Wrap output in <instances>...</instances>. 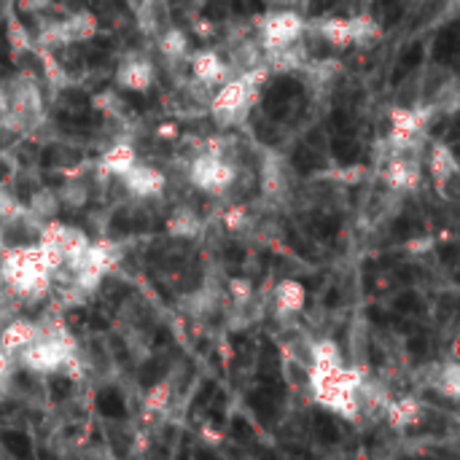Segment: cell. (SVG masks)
<instances>
[{
	"mask_svg": "<svg viewBox=\"0 0 460 460\" xmlns=\"http://www.w3.org/2000/svg\"><path fill=\"white\" fill-rule=\"evenodd\" d=\"M186 35L181 32V30H164L162 32V38H159V49H162V54L164 57H183L186 54Z\"/></svg>",
	"mask_w": 460,
	"mask_h": 460,
	"instance_id": "603a6c76",
	"label": "cell"
},
{
	"mask_svg": "<svg viewBox=\"0 0 460 460\" xmlns=\"http://www.w3.org/2000/svg\"><path fill=\"white\" fill-rule=\"evenodd\" d=\"M75 350H73V340L59 329V332H43L40 326H38V337L30 342V345H24L22 350H19V358H22V364L27 367V369H32V372H40V375H46V372H59L62 369V364L73 356Z\"/></svg>",
	"mask_w": 460,
	"mask_h": 460,
	"instance_id": "3957f363",
	"label": "cell"
},
{
	"mask_svg": "<svg viewBox=\"0 0 460 460\" xmlns=\"http://www.w3.org/2000/svg\"><path fill=\"white\" fill-rule=\"evenodd\" d=\"M437 385H439V391H442L447 399H453V402L458 399L460 396V367L456 364V361H450V364L442 369V375H439V383H437Z\"/></svg>",
	"mask_w": 460,
	"mask_h": 460,
	"instance_id": "cb8c5ba5",
	"label": "cell"
},
{
	"mask_svg": "<svg viewBox=\"0 0 460 460\" xmlns=\"http://www.w3.org/2000/svg\"><path fill=\"white\" fill-rule=\"evenodd\" d=\"M5 372H8V353L0 350V377H3Z\"/></svg>",
	"mask_w": 460,
	"mask_h": 460,
	"instance_id": "1f68e13d",
	"label": "cell"
},
{
	"mask_svg": "<svg viewBox=\"0 0 460 460\" xmlns=\"http://www.w3.org/2000/svg\"><path fill=\"white\" fill-rule=\"evenodd\" d=\"M38 221H51L54 216H57V210H59V194L57 191H51V189H40V191H35L32 194V199H30V208H27Z\"/></svg>",
	"mask_w": 460,
	"mask_h": 460,
	"instance_id": "ac0fdd59",
	"label": "cell"
},
{
	"mask_svg": "<svg viewBox=\"0 0 460 460\" xmlns=\"http://www.w3.org/2000/svg\"><path fill=\"white\" fill-rule=\"evenodd\" d=\"M350 30H353V43H369V40H377L380 38V24L361 13V16H353L350 19Z\"/></svg>",
	"mask_w": 460,
	"mask_h": 460,
	"instance_id": "44dd1931",
	"label": "cell"
},
{
	"mask_svg": "<svg viewBox=\"0 0 460 460\" xmlns=\"http://www.w3.org/2000/svg\"><path fill=\"white\" fill-rule=\"evenodd\" d=\"M245 224V208H232L226 213V229H240Z\"/></svg>",
	"mask_w": 460,
	"mask_h": 460,
	"instance_id": "f546056e",
	"label": "cell"
},
{
	"mask_svg": "<svg viewBox=\"0 0 460 460\" xmlns=\"http://www.w3.org/2000/svg\"><path fill=\"white\" fill-rule=\"evenodd\" d=\"M229 294H232L234 305H245V302L253 296V291H251V283H248V280H243V278H234V280H229Z\"/></svg>",
	"mask_w": 460,
	"mask_h": 460,
	"instance_id": "83f0119b",
	"label": "cell"
},
{
	"mask_svg": "<svg viewBox=\"0 0 460 460\" xmlns=\"http://www.w3.org/2000/svg\"><path fill=\"white\" fill-rule=\"evenodd\" d=\"M361 375L348 369L345 364H313L310 369V388L315 402L342 415L345 420H353L361 412Z\"/></svg>",
	"mask_w": 460,
	"mask_h": 460,
	"instance_id": "7a4b0ae2",
	"label": "cell"
},
{
	"mask_svg": "<svg viewBox=\"0 0 460 460\" xmlns=\"http://www.w3.org/2000/svg\"><path fill=\"white\" fill-rule=\"evenodd\" d=\"M189 178L197 189L202 191H210V194H224L234 178H237V170L234 164L224 162L221 154H202L191 162L189 167Z\"/></svg>",
	"mask_w": 460,
	"mask_h": 460,
	"instance_id": "277c9868",
	"label": "cell"
},
{
	"mask_svg": "<svg viewBox=\"0 0 460 460\" xmlns=\"http://www.w3.org/2000/svg\"><path fill=\"white\" fill-rule=\"evenodd\" d=\"M385 181L396 191H410L420 183V164L407 156H394L385 170Z\"/></svg>",
	"mask_w": 460,
	"mask_h": 460,
	"instance_id": "9c48e42d",
	"label": "cell"
},
{
	"mask_svg": "<svg viewBox=\"0 0 460 460\" xmlns=\"http://www.w3.org/2000/svg\"><path fill=\"white\" fill-rule=\"evenodd\" d=\"M385 415H388L391 426H396V429H410V426H415V423L423 418V407H420L418 399L404 396V399L391 402V404L385 407Z\"/></svg>",
	"mask_w": 460,
	"mask_h": 460,
	"instance_id": "9a60e30c",
	"label": "cell"
},
{
	"mask_svg": "<svg viewBox=\"0 0 460 460\" xmlns=\"http://www.w3.org/2000/svg\"><path fill=\"white\" fill-rule=\"evenodd\" d=\"M275 305L280 313H299L305 307V288L296 280H283L275 291Z\"/></svg>",
	"mask_w": 460,
	"mask_h": 460,
	"instance_id": "e0dca14e",
	"label": "cell"
},
{
	"mask_svg": "<svg viewBox=\"0 0 460 460\" xmlns=\"http://www.w3.org/2000/svg\"><path fill=\"white\" fill-rule=\"evenodd\" d=\"M199 216L189 208H181L172 213V218L167 221V232L175 234V237H194L199 232Z\"/></svg>",
	"mask_w": 460,
	"mask_h": 460,
	"instance_id": "d6986e66",
	"label": "cell"
},
{
	"mask_svg": "<svg viewBox=\"0 0 460 460\" xmlns=\"http://www.w3.org/2000/svg\"><path fill=\"white\" fill-rule=\"evenodd\" d=\"M191 73L202 84H221L224 75H226V65H224V59L216 51H199L191 59Z\"/></svg>",
	"mask_w": 460,
	"mask_h": 460,
	"instance_id": "5bb4252c",
	"label": "cell"
},
{
	"mask_svg": "<svg viewBox=\"0 0 460 460\" xmlns=\"http://www.w3.org/2000/svg\"><path fill=\"white\" fill-rule=\"evenodd\" d=\"M302 32H305V22L299 13L278 11V13H270L261 24V46H264V51L283 49V46L296 43L302 38Z\"/></svg>",
	"mask_w": 460,
	"mask_h": 460,
	"instance_id": "5b68a950",
	"label": "cell"
},
{
	"mask_svg": "<svg viewBox=\"0 0 460 460\" xmlns=\"http://www.w3.org/2000/svg\"><path fill=\"white\" fill-rule=\"evenodd\" d=\"M51 32H43V43H84L89 38H94L97 32V16L89 13V11H75L73 16L62 19V22H54L49 27Z\"/></svg>",
	"mask_w": 460,
	"mask_h": 460,
	"instance_id": "8992f818",
	"label": "cell"
},
{
	"mask_svg": "<svg viewBox=\"0 0 460 460\" xmlns=\"http://www.w3.org/2000/svg\"><path fill=\"white\" fill-rule=\"evenodd\" d=\"M310 361H313V364H345V361H342V353H340V345L332 342V340L315 342L313 350H310Z\"/></svg>",
	"mask_w": 460,
	"mask_h": 460,
	"instance_id": "7402d4cb",
	"label": "cell"
},
{
	"mask_svg": "<svg viewBox=\"0 0 460 460\" xmlns=\"http://www.w3.org/2000/svg\"><path fill=\"white\" fill-rule=\"evenodd\" d=\"M40 65H43L46 78H49V84H51V86H65V84L70 81V78H67V73L59 67L57 57L51 54V49H40Z\"/></svg>",
	"mask_w": 460,
	"mask_h": 460,
	"instance_id": "d4e9b609",
	"label": "cell"
},
{
	"mask_svg": "<svg viewBox=\"0 0 460 460\" xmlns=\"http://www.w3.org/2000/svg\"><path fill=\"white\" fill-rule=\"evenodd\" d=\"M170 399H172L170 383H159V385H154V388L148 391V396H146V410H148V412H164L167 404H170Z\"/></svg>",
	"mask_w": 460,
	"mask_h": 460,
	"instance_id": "484cf974",
	"label": "cell"
},
{
	"mask_svg": "<svg viewBox=\"0 0 460 460\" xmlns=\"http://www.w3.org/2000/svg\"><path fill=\"white\" fill-rule=\"evenodd\" d=\"M5 35H8V46H11V51H13V54H27V51H32L30 32L24 30V24H22L16 16H8Z\"/></svg>",
	"mask_w": 460,
	"mask_h": 460,
	"instance_id": "ffe728a7",
	"label": "cell"
},
{
	"mask_svg": "<svg viewBox=\"0 0 460 460\" xmlns=\"http://www.w3.org/2000/svg\"><path fill=\"white\" fill-rule=\"evenodd\" d=\"M51 0H22V5L24 8H32V11H38V8H46Z\"/></svg>",
	"mask_w": 460,
	"mask_h": 460,
	"instance_id": "4dcf8cb0",
	"label": "cell"
},
{
	"mask_svg": "<svg viewBox=\"0 0 460 460\" xmlns=\"http://www.w3.org/2000/svg\"><path fill=\"white\" fill-rule=\"evenodd\" d=\"M431 175H434V181H437V186L439 189H445L447 183H453L456 178H458V162H456V154L445 146V143H439V146H434L431 148Z\"/></svg>",
	"mask_w": 460,
	"mask_h": 460,
	"instance_id": "4fadbf2b",
	"label": "cell"
},
{
	"mask_svg": "<svg viewBox=\"0 0 460 460\" xmlns=\"http://www.w3.org/2000/svg\"><path fill=\"white\" fill-rule=\"evenodd\" d=\"M426 119L429 116H423L420 111H404V108L394 111V116H391V140L396 143V148L410 146L423 132Z\"/></svg>",
	"mask_w": 460,
	"mask_h": 460,
	"instance_id": "ba28073f",
	"label": "cell"
},
{
	"mask_svg": "<svg viewBox=\"0 0 460 460\" xmlns=\"http://www.w3.org/2000/svg\"><path fill=\"white\" fill-rule=\"evenodd\" d=\"M86 199H89V189H86L84 183H78V181L67 183V186L62 189V194H59V202H70V205H75V208H81Z\"/></svg>",
	"mask_w": 460,
	"mask_h": 460,
	"instance_id": "4316f807",
	"label": "cell"
},
{
	"mask_svg": "<svg viewBox=\"0 0 460 460\" xmlns=\"http://www.w3.org/2000/svg\"><path fill=\"white\" fill-rule=\"evenodd\" d=\"M116 81L129 92H146L154 84V65L146 59H129L119 67Z\"/></svg>",
	"mask_w": 460,
	"mask_h": 460,
	"instance_id": "8fae6325",
	"label": "cell"
},
{
	"mask_svg": "<svg viewBox=\"0 0 460 460\" xmlns=\"http://www.w3.org/2000/svg\"><path fill=\"white\" fill-rule=\"evenodd\" d=\"M5 294H11V291H8V286H5V280H3V275H0V296H5Z\"/></svg>",
	"mask_w": 460,
	"mask_h": 460,
	"instance_id": "d6a6232c",
	"label": "cell"
},
{
	"mask_svg": "<svg viewBox=\"0 0 460 460\" xmlns=\"http://www.w3.org/2000/svg\"><path fill=\"white\" fill-rule=\"evenodd\" d=\"M315 32H318V38H323L326 43L340 46V49H345V46H350V43H353L350 19H340V16H334V19H323V22H318V24H315Z\"/></svg>",
	"mask_w": 460,
	"mask_h": 460,
	"instance_id": "2e32d148",
	"label": "cell"
},
{
	"mask_svg": "<svg viewBox=\"0 0 460 460\" xmlns=\"http://www.w3.org/2000/svg\"><path fill=\"white\" fill-rule=\"evenodd\" d=\"M135 162H137L135 148H132L129 143H116V146H111V148L102 154V159H100V170H102L105 175L121 178V175L135 164Z\"/></svg>",
	"mask_w": 460,
	"mask_h": 460,
	"instance_id": "7c38bea8",
	"label": "cell"
},
{
	"mask_svg": "<svg viewBox=\"0 0 460 460\" xmlns=\"http://www.w3.org/2000/svg\"><path fill=\"white\" fill-rule=\"evenodd\" d=\"M121 183H124V189H127L132 197H140V199L159 197V194L164 191V175H162L156 167L137 164V162L121 175Z\"/></svg>",
	"mask_w": 460,
	"mask_h": 460,
	"instance_id": "52a82bcc",
	"label": "cell"
},
{
	"mask_svg": "<svg viewBox=\"0 0 460 460\" xmlns=\"http://www.w3.org/2000/svg\"><path fill=\"white\" fill-rule=\"evenodd\" d=\"M16 208H19L16 197L8 191V186H0V221H5L8 216H13Z\"/></svg>",
	"mask_w": 460,
	"mask_h": 460,
	"instance_id": "f1b7e54d",
	"label": "cell"
},
{
	"mask_svg": "<svg viewBox=\"0 0 460 460\" xmlns=\"http://www.w3.org/2000/svg\"><path fill=\"white\" fill-rule=\"evenodd\" d=\"M38 337V326L24 318H13L0 329V350L3 353H19L24 345H30Z\"/></svg>",
	"mask_w": 460,
	"mask_h": 460,
	"instance_id": "30bf717a",
	"label": "cell"
},
{
	"mask_svg": "<svg viewBox=\"0 0 460 460\" xmlns=\"http://www.w3.org/2000/svg\"><path fill=\"white\" fill-rule=\"evenodd\" d=\"M0 275L19 299H40L51 286V272L40 243L11 245L0 256Z\"/></svg>",
	"mask_w": 460,
	"mask_h": 460,
	"instance_id": "6da1fadb",
	"label": "cell"
}]
</instances>
